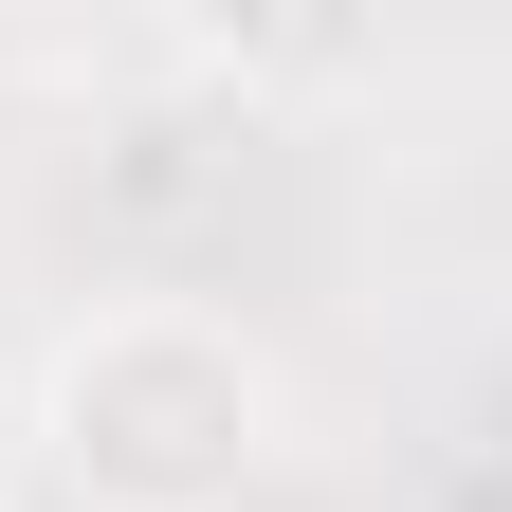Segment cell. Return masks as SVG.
Returning <instances> with one entry per match:
<instances>
[{"mask_svg": "<svg viewBox=\"0 0 512 512\" xmlns=\"http://www.w3.org/2000/svg\"><path fill=\"white\" fill-rule=\"evenodd\" d=\"M275 421H293V384H275V348H256L238 311L110 293V311L55 330L37 403H19V458L74 512H238L275 476Z\"/></svg>", "mask_w": 512, "mask_h": 512, "instance_id": "cell-1", "label": "cell"}, {"mask_svg": "<svg viewBox=\"0 0 512 512\" xmlns=\"http://www.w3.org/2000/svg\"><path fill=\"white\" fill-rule=\"evenodd\" d=\"M0 512H19V403H0Z\"/></svg>", "mask_w": 512, "mask_h": 512, "instance_id": "cell-2", "label": "cell"}]
</instances>
